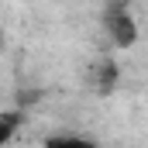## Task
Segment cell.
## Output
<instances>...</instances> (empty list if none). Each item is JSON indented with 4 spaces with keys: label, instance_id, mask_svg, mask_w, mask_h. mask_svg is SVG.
Here are the masks:
<instances>
[{
    "label": "cell",
    "instance_id": "cell-4",
    "mask_svg": "<svg viewBox=\"0 0 148 148\" xmlns=\"http://www.w3.org/2000/svg\"><path fill=\"white\" fill-rule=\"evenodd\" d=\"M45 148H97V141L79 138V134H55V138L45 141Z\"/></svg>",
    "mask_w": 148,
    "mask_h": 148
},
{
    "label": "cell",
    "instance_id": "cell-5",
    "mask_svg": "<svg viewBox=\"0 0 148 148\" xmlns=\"http://www.w3.org/2000/svg\"><path fill=\"white\" fill-rule=\"evenodd\" d=\"M0 48H3V31H0Z\"/></svg>",
    "mask_w": 148,
    "mask_h": 148
},
{
    "label": "cell",
    "instance_id": "cell-2",
    "mask_svg": "<svg viewBox=\"0 0 148 148\" xmlns=\"http://www.w3.org/2000/svg\"><path fill=\"white\" fill-rule=\"evenodd\" d=\"M90 79L97 83V90H100V93H110V90H114V83H117V66H114L110 59H100V62L93 66Z\"/></svg>",
    "mask_w": 148,
    "mask_h": 148
},
{
    "label": "cell",
    "instance_id": "cell-3",
    "mask_svg": "<svg viewBox=\"0 0 148 148\" xmlns=\"http://www.w3.org/2000/svg\"><path fill=\"white\" fill-rule=\"evenodd\" d=\"M17 127H21V110H3L0 114V148L17 134Z\"/></svg>",
    "mask_w": 148,
    "mask_h": 148
},
{
    "label": "cell",
    "instance_id": "cell-1",
    "mask_svg": "<svg viewBox=\"0 0 148 148\" xmlns=\"http://www.w3.org/2000/svg\"><path fill=\"white\" fill-rule=\"evenodd\" d=\"M103 28H107V35L117 48H131L134 41H138V21H134V14H131V7L124 3V0H110L107 3V10H103Z\"/></svg>",
    "mask_w": 148,
    "mask_h": 148
}]
</instances>
